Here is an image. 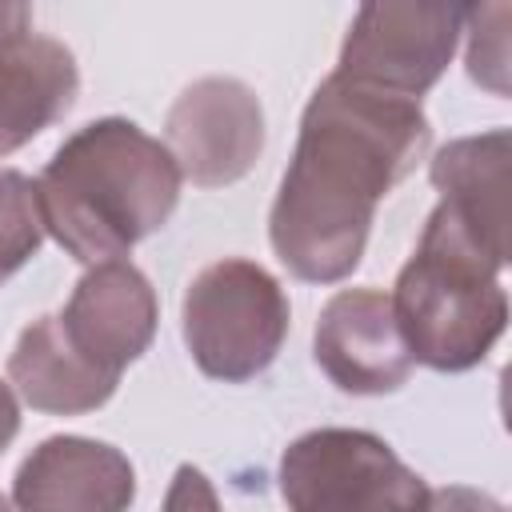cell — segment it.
I'll return each instance as SVG.
<instances>
[{
    "label": "cell",
    "mask_w": 512,
    "mask_h": 512,
    "mask_svg": "<svg viewBox=\"0 0 512 512\" xmlns=\"http://www.w3.org/2000/svg\"><path fill=\"white\" fill-rule=\"evenodd\" d=\"M428 144L432 124L420 100L324 76L304 104L296 152L268 212L276 260L304 284L348 280L364 260L376 204Z\"/></svg>",
    "instance_id": "6da1fadb"
},
{
    "label": "cell",
    "mask_w": 512,
    "mask_h": 512,
    "mask_svg": "<svg viewBox=\"0 0 512 512\" xmlns=\"http://www.w3.org/2000/svg\"><path fill=\"white\" fill-rule=\"evenodd\" d=\"M180 168L164 140L136 120L104 116L76 128L36 176L44 232L80 264L124 260L168 224L180 204Z\"/></svg>",
    "instance_id": "7a4b0ae2"
},
{
    "label": "cell",
    "mask_w": 512,
    "mask_h": 512,
    "mask_svg": "<svg viewBox=\"0 0 512 512\" xmlns=\"http://www.w3.org/2000/svg\"><path fill=\"white\" fill-rule=\"evenodd\" d=\"M500 272L504 260L480 248L444 204L428 212L424 232L388 292L412 364L468 372L492 352L508 324Z\"/></svg>",
    "instance_id": "3957f363"
},
{
    "label": "cell",
    "mask_w": 512,
    "mask_h": 512,
    "mask_svg": "<svg viewBox=\"0 0 512 512\" xmlns=\"http://www.w3.org/2000/svg\"><path fill=\"white\" fill-rule=\"evenodd\" d=\"M292 308L280 280L244 256L204 264L180 300V332L196 368L224 384H248L272 368L288 340Z\"/></svg>",
    "instance_id": "277c9868"
},
{
    "label": "cell",
    "mask_w": 512,
    "mask_h": 512,
    "mask_svg": "<svg viewBox=\"0 0 512 512\" xmlns=\"http://www.w3.org/2000/svg\"><path fill=\"white\" fill-rule=\"evenodd\" d=\"M288 512H424L428 484L364 428H312L280 456Z\"/></svg>",
    "instance_id": "5b68a950"
},
{
    "label": "cell",
    "mask_w": 512,
    "mask_h": 512,
    "mask_svg": "<svg viewBox=\"0 0 512 512\" xmlns=\"http://www.w3.org/2000/svg\"><path fill=\"white\" fill-rule=\"evenodd\" d=\"M464 16L468 4H364L344 32L336 76L420 100L444 76Z\"/></svg>",
    "instance_id": "8992f818"
},
{
    "label": "cell",
    "mask_w": 512,
    "mask_h": 512,
    "mask_svg": "<svg viewBox=\"0 0 512 512\" xmlns=\"http://www.w3.org/2000/svg\"><path fill=\"white\" fill-rule=\"evenodd\" d=\"M164 148L180 180L196 188H228L252 172L264 152L260 96L236 76L192 80L164 116Z\"/></svg>",
    "instance_id": "52a82bcc"
},
{
    "label": "cell",
    "mask_w": 512,
    "mask_h": 512,
    "mask_svg": "<svg viewBox=\"0 0 512 512\" xmlns=\"http://www.w3.org/2000/svg\"><path fill=\"white\" fill-rule=\"evenodd\" d=\"M156 320H160L156 292L132 260L92 264L76 280L68 304L56 312V324L72 344V352L116 384L124 368L148 352L156 336Z\"/></svg>",
    "instance_id": "ba28073f"
},
{
    "label": "cell",
    "mask_w": 512,
    "mask_h": 512,
    "mask_svg": "<svg viewBox=\"0 0 512 512\" xmlns=\"http://www.w3.org/2000/svg\"><path fill=\"white\" fill-rule=\"evenodd\" d=\"M312 356L348 396H388L412 376V352L380 288H340L316 316Z\"/></svg>",
    "instance_id": "9c48e42d"
},
{
    "label": "cell",
    "mask_w": 512,
    "mask_h": 512,
    "mask_svg": "<svg viewBox=\"0 0 512 512\" xmlns=\"http://www.w3.org/2000/svg\"><path fill=\"white\" fill-rule=\"evenodd\" d=\"M80 92V68L68 44L32 32L28 4H0V156L52 128Z\"/></svg>",
    "instance_id": "30bf717a"
},
{
    "label": "cell",
    "mask_w": 512,
    "mask_h": 512,
    "mask_svg": "<svg viewBox=\"0 0 512 512\" xmlns=\"http://www.w3.org/2000/svg\"><path fill=\"white\" fill-rule=\"evenodd\" d=\"M132 500V460L92 436H48L12 476L16 512H128Z\"/></svg>",
    "instance_id": "8fae6325"
},
{
    "label": "cell",
    "mask_w": 512,
    "mask_h": 512,
    "mask_svg": "<svg viewBox=\"0 0 512 512\" xmlns=\"http://www.w3.org/2000/svg\"><path fill=\"white\" fill-rule=\"evenodd\" d=\"M508 152L512 132L488 128L476 136H456L432 156V188L440 204L488 248L496 260L508 264Z\"/></svg>",
    "instance_id": "7c38bea8"
},
{
    "label": "cell",
    "mask_w": 512,
    "mask_h": 512,
    "mask_svg": "<svg viewBox=\"0 0 512 512\" xmlns=\"http://www.w3.org/2000/svg\"><path fill=\"white\" fill-rule=\"evenodd\" d=\"M8 384L24 404L48 416L96 412L116 392V380L72 352L56 316H40L16 336L8 352Z\"/></svg>",
    "instance_id": "4fadbf2b"
},
{
    "label": "cell",
    "mask_w": 512,
    "mask_h": 512,
    "mask_svg": "<svg viewBox=\"0 0 512 512\" xmlns=\"http://www.w3.org/2000/svg\"><path fill=\"white\" fill-rule=\"evenodd\" d=\"M44 244V216L36 200V180L0 168V284L20 272Z\"/></svg>",
    "instance_id": "5bb4252c"
},
{
    "label": "cell",
    "mask_w": 512,
    "mask_h": 512,
    "mask_svg": "<svg viewBox=\"0 0 512 512\" xmlns=\"http://www.w3.org/2000/svg\"><path fill=\"white\" fill-rule=\"evenodd\" d=\"M508 4H480L464 16V60L472 84L492 92L496 100L508 96Z\"/></svg>",
    "instance_id": "9a60e30c"
},
{
    "label": "cell",
    "mask_w": 512,
    "mask_h": 512,
    "mask_svg": "<svg viewBox=\"0 0 512 512\" xmlns=\"http://www.w3.org/2000/svg\"><path fill=\"white\" fill-rule=\"evenodd\" d=\"M160 512H220V496H216L212 480L196 464H180L172 472V484L164 492V508Z\"/></svg>",
    "instance_id": "2e32d148"
},
{
    "label": "cell",
    "mask_w": 512,
    "mask_h": 512,
    "mask_svg": "<svg viewBox=\"0 0 512 512\" xmlns=\"http://www.w3.org/2000/svg\"><path fill=\"white\" fill-rule=\"evenodd\" d=\"M424 512H504V504L480 488H468V484H448V488H436L428 492V508Z\"/></svg>",
    "instance_id": "e0dca14e"
},
{
    "label": "cell",
    "mask_w": 512,
    "mask_h": 512,
    "mask_svg": "<svg viewBox=\"0 0 512 512\" xmlns=\"http://www.w3.org/2000/svg\"><path fill=\"white\" fill-rule=\"evenodd\" d=\"M16 432H20V400H16L12 384L0 380V456H4V448L12 444Z\"/></svg>",
    "instance_id": "ac0fdd59"
},
{
    "label": "cell",
    "mask_w": 512,
    "mask_h": 512,
    "mask_svg": "<svg viewBox=\"0 0 512 512\" xmlns=\"http://www.w3.org/2000/svg\"><path fill=\"white\" fill-rule=\"evenodd\" d=\"M0 512H8V504H4V496H0Z\"/></svg>",
    "instance_id": "d6986e66"
}]
</instances>
